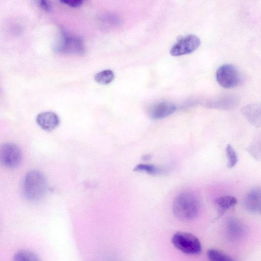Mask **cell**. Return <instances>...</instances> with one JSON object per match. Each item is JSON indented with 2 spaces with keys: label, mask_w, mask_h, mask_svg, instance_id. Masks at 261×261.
Instances as JSON below:
<instances>
[{
  "label": "cell",
  "mask_w": 261,
  "mask_h": 261,
  "mask_svg": "<svg viewBox=\"0 0 261 261\" xmlns=\"http://www.w3.org/2000/svg\"><path fill=\"white\" fill-rule=\"evenodd\" d=\"M200 207V202L197 196L189 191L182 192L177 195L172 204L173 214L183 220L196 218L199 214Z\"/></svg>",
  "instance_id": "1"
},
{
  "label": "cell",
  "mask_w": 261,
  "mask_h": 261,
  "mask_svg": "<svg viewBox=\"0 0 261 261\" xmlns=\"http://www.w3.org/2000/svg\"><path fill=\"white\" fill-rule=\"evenodd\" d=\"M47 181L43 173L37 170L29 172L22 184V193L25 199L36 201L43 198L47 191Z\"/></svg>",
  "instance_id": "2"
},
{
  "label": "cell",
  "mask_w": 261,
  "mask_h": 261,
  "mask_svg": "<svg viewBox=\"0 0 261 261\" xmlns=\"http://www.w3.org/2000/svg\"><path fill=\"white\" fill-rule=\"evenodd\" d=\"M171 241L175 247L187 254H198L201 251L200 241L191 233L177 232L172 236Z\"/></svg>",
  "instance_id": "3"
},
{
  "label": "cell",
  "mask_w": 261,
  "mask_h": 261,
  "mask_svg": "<svg viewBox=\"0 0 261 261\" xmlns=\"http://www.w3.org/2000/svg\"><path fill=\"white\" fill-rule=\"evenodd\" d=\"M216 78L219 84L225 88H231L238 86L241 81L240 71L233 65L225 64L217 69Z\"/></svg>",
  "instance_id": "4"
},
{
  "label": "cell",
  "mask_w": 261,
  "mask_h": 261,
  "mask_svg": "<svg viewBox=\"0 0 261 261\" xmlns=\"http://www.w3.org/2000/svg\"><path fill=\"white\" fill-rule=\"evenodd\" d=\"M21 159V151L16 144L8 143L2 147L0 151V160L5 166L9 168H14L19 165Z\"/></svg>",
  "instance_id": "5"
},
{
  "label": "cell",
  "mask_w": 261,
  "mask_h": 261,
  "mask_svg": "<svg viewBox=\"0 0 261 261\" xmlns=\"http://www.w3.org/2000/svg\"><path fill=\"white\" fill-rule=\"evenodd\" d=\"M199 38L194 35H189L178 40L171 48L170 54L173 56H179L190 54L200 45Z\"/></svg>",
  "instance_id": "6"
},
{
  "label": "cell",
  "mask_w": 261,
  "mask_h": 261,
  "mask_svg": "<svg viewBox=\"0 0 261 261\" xmlns=\"http://www.w3.org/2000/svg\"><path fill=\"white\" fill-rule=\"evenodd\" d=\"M244 203L249 212L261 214V187H255L249 190L245 197Z\"/></svg>",
  "instance_id": "7"
},
{
  "label": "cell",
  "mask_w": 261,
  "mask_h": 261,
  "mask_svg": "<svg viewBox=\"0 0 261 261\" xmlns=\"http://www.w3.org/2000/svg\"><path fill=\"white\" fill-rule=\"evenodd\" d=\"M176 110L174 105L169 101H162L153 105L149 110V115L153 119H161L173 113Z\"/></svg>",
  "instance_id": "8"
},
{
  "label": "cell",
  "mask_w": 261,
  "mask_h": 261,
  "mask_svg": "<svg viewBox=\"0 0 261 261\" xmlns=\"http://www.w3.org/2000/svg\"><path fill=\"white\" fill-rule=\"evenodd\" d=\"M57 49L59 51L72 54H82L84 50L82 40L76 37H65L60 43Z\"/></svg>",
  "instance_id": "9"
},
{
  "label": "cell",
  "mask_w": 261,
  "mask_h": 261,
  "mask_svg": "<svg viewBox=\"0 0 261 261\" xmlns=\"http://www.w3.org/2000/svg\"><path fill=\"white\" fill-rule=\"evenodd\" d=\"M38 125L43 129L50 131L56 128L60 123L58 116L53 112H43L36 117Z\"/></svg>",
  "instance_id": "10"
},
{
  "label": "cell",
  "mask_w": 261,
  "mask_h": 261,
  "mask_svg": "<svg viewBox=\"0 0 261 261\" xmlns=\"http://www.w3.org/2000/svg\"><path fill=\"white\" fill-rule=\"evenodd\" d=\"M244 226L243 224L237 219H229L227 223L228 236L232 240L240 238L244 232Z\"/></svg>",
  "instance_id": "11"
},
{
  "label": "cell",
  "mask_w": 261,
  "mask_h": 261,
  "mask_svg": "<svg viewBox=\"0 0 261 261\" xmlns=\"http://www.w3.org/2000/svg\"><path fill=\"white\" fill-rule=\"evenodd\" d=\"M215 203L218 208L219 216H221L226 211L236 205L237 199L233 196H222L216 199Z\"/></svg>",
  "instance_id": "12"
},
{
  "label": "cell",
  "mask_w": 261,
  "mask_h": 261,
  "mask_svg": "<svg viewBox=\"0 0 261 261\" xmlns=\"http://www.w3.org/2000/svg\"><path fill=\"white\" fill-rule=\"evenodd\" d=\"M13 261H41L40 257L33 251L28 250H19L13 256Z\"/></svg>",
  "instance_id": "13"
},
{
  "label": "cell",
  "mask_w": 261,
  "mask_h": 261,
  "mask_svg": "<svg viewBox=\"0 0 261 261\" xmlns=\"http://www.w3.org/2000/svg\"><path fill=\"white\" fill-rule=\"evenodd\" d=\"M209 261H236L225 253L215 249H210L207 252Z\"/></svg>",
  "instance_id": "14"
},
{
  "label": "cell",
  "mask_w": 261,
  "mask_h": 261,
  "mask_svg": "<svg viewBox=\"0 0 261 261\" xmlns=\"http://www.w3.org/2000/svg\"><path fill=\"white\" fill-rule=\"evenodd\" d=\"M114 79V72L110 69L104 70L96 73L95 81L101 85H107L111 83Z\"/></svg>",
  "instance_id": "15"
},
{
  "label": "cell",
  "mask_w": 261,
  "mask_h": 261,
  "mask_svg": "<svg viewBox=\"0 0 261 261\" xmlns=\"http://www.w3.org/2000/svg\"><path fill=\"white\" fill-rule=\"evenodd\" d=\"M163 169L153 165L140 164L135 166L134 171L145 172L152 175L161 173Z\"/></svg>",
  "instance_id": "16"
},
{
  "label": "cell",
  "mask_w": 261,
  "mask_h": 261,
  "mask_svg": "<svg viewBox=\"0 0 261 261\" xmlns=\"http://www.w3.org/2000/svg\"><path fill=\"white\" fill-rule=\"evenodd\" d=\"M226 158L227 159V167L231 169L234 167L238 163V158L237 154L230 144H227L225 149Z\"/></svg>",
  "instance_id": "17"
},
{
  "label": "cell",
  "mask_w": 261,
  "mask_h": 261,
  "mask_svg": "<svg viewBox=\"0 0 261 261\" xmlns=\"http://www.w3.org/2000/svg\"><path fill=\"white\" fill-rule=\"evenodd\" d=\"M60 2L71 7H79L83 4L84 1L82 0H63L61 1Z\"/></svg>",
  "instance_id": "18"
},
{
  "label": "cell",
  "mask_w": 261,
  "mask_h": 261,
  "mask_svg": "<svg viewBox=\"0 0 261 261\" xmlns=\"http://www.w3.org/2000/svg\"><path fill=\"white\" fill-rule=\"evenodd\" d=\"M40 7L44 11L50 12L51 10V6L49 2L47 1H40L39 2Z\"/></svg>",
  "instance_id": "19"
},
{
  "label": "cell",
  "mask_w": 261,
  "mask_h": 261,
  "mask_svg": "<svg viewBox=\"0 0 261 261\" xmlns=\"http://www.w3.org/2000/svg\"><path fill=\"white\" fill-rule=\"evenodd\" d=\"M151 155L150 154H146L144 155L142 158L144 161H147L150 159Z\"/></svg>",
  "instance_id": "20"
}]
</instances>
